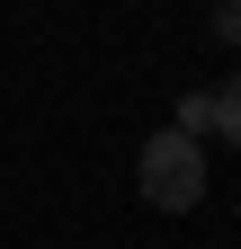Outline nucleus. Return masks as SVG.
<instances>
[{"instance_id": "1", "label": "nucleus", "mask_w": 241, "mask_h": 249, "mask_svg": "<svg viewBox=\"0 0 241 249\" xmlns=\"http://www.w3.org/2000/svg\"><path fill=\"white\" fill-rule=\"evenodd\" d=\"M134 187H143L152 213H197L205 205V142H188L179 124H161V134L134 151Z\"/></svg>"}, {"instance_id": "2", "label": "nucleus", "mask_w": 241, "mask_h": 249, "mask_svg": "<svg viewBox=\"0 0 241 249\" xmlns=\"http://www.w3.org/2000/svg\"><path fill=\"white\" fill-rule=\"evenodd\" d=\"M179 134H215V89H188V98H179Z\"/></svg>"}, {"instance_id": "3", "label": "nucleus", "mask_w": 241, "mask_h": 249, "mask_svg": "<svg viewBox=\"0 0 241 249\" xmlns=\"http://www.w3.org/2000/svg\"><path fill=\"white\" fill-rule=\"evenodd\" d=\"M215 134H223V142H241V71L215 89Z\"/></svg>"}, {"instance_id": "4", "label": "nucleus", "mask_w": 241, "mask_h": 249, "mask_svg": "<svg viewBox=\"0 0 241 249\" xmlns=\"http://www.w3.org/2000/svg\"><path fill=\"white\" fill-rule=\"evenodd\" d=\"M215 36H223V45H241V0H223V9H215Z\"/></svg>"}]
</instances>
